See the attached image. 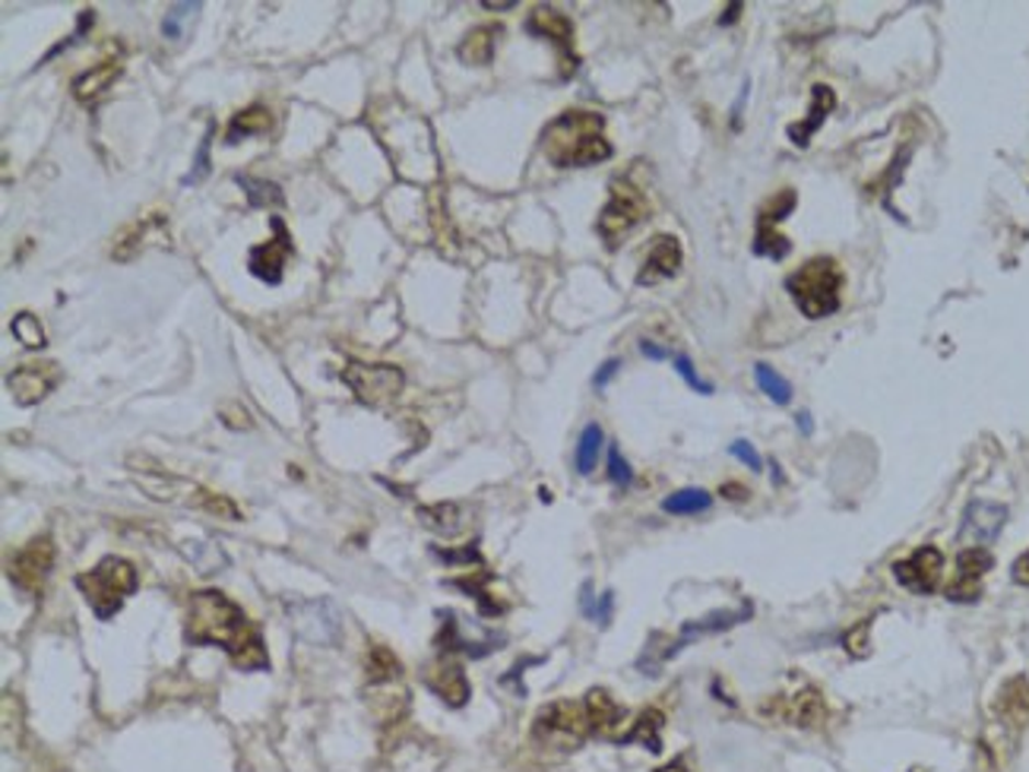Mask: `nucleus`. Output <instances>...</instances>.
Masks as SVG:
<instances>
[{
    "label": "nucleus",
    "mask_w": 1029,
    "mask_h": 772,
    "mask_svg": "<svg viewBox=\"0 0 1029 772\" xmlns=\"http://www.w3.org/2000/svg\"><path fill=\"white\" fill-rule=\"evenodd\" d=\"M723 495L728 497V500H732V497H735V500H745V497H748V491H745L742 485H725Z\"/></svg>",
    "instance_id": "nucleus-44"
},
{
    "label": "nucleus",
    "mask_w": 1029,
    "mask_h": 772,
    "mask_svg": "<svg viewBox=\"0 0 1029 772\" xmlns=\"http://www.w3.org/2000/svg\"><path fill=\"white\" fill-rule=\"evenodd\" d=\"M834 109H836V92L830 89V86L817 83L814 89H811V111H807V117L805 121H799V124H789V130H785V134H789V139H792L799 149H805L807 143H811V137L824 127V121L834 114Z\"/></svg>",
    "instance_id": "nucleus-20"
},
{
    "label": "nucleus",
    "mask_w": 1029,
    "mask_h": 772,
    "mask_svg": "<svg viewBox=\"0 0 1029 772\" xmlns=\"http://www.w3.org/2000/svg\"><path fill=\"white\" fill-rule=\"evenodd\" d=\"M184 636L194 646L225 649L228 659L241 671L270 668V656L263 649V639L257 634L253 621L245 614V608L235 605L219 589H200L191 595Z\"/></svg>",
    "instance_id": "nucleus-1"
},
{
    "label": "nucleus",
    "mask_w": 1029,
    "mask_h": 772,
    "mask_svg": "<svg viewBox=\"0 0 1029 772\" xmlns=\"http://www.w3.org/2000/svg\"><path fill=\"white\" fill-rule=\"evenodd\" d=\"M728 453H732L735 459H742L745 466H751L754 472H760V466H764V463H760V456H757V450H754L748 441H735L732 446H728Z\"/></svg>",
    "instance_id": "nucleus-40"
},
{
    "label": "nucleus",
    "mask_w": 1029,
    "mask_h": 772,
    "mask_svg": "<svg viewBox=\"0 0 1029 772\" xmlns=\"http://www.w3.org/2000/svg\"><path fill=\"white\" fill-rule=\"evenodd\" d=\"M418 516H421V523L431 525L434 532H444V535H456L460 529H463V513H460V507L456 503H438V507H421L418 510Z\"/></svg>",
    "instance_id": "nucleus-32"
},
{
    "label": "nucleus",
    "mask_w": 1029,
    "mask_h": 772,
    "mask_svg": "<svg viewBox=\"0 0 1029 772\" xmlns=\"http://www.w3.org/2000/svg\"><path fill=\"white\" fill-rule=\"evenodd\" d=\"M213 130H216V124H210V127H206V137L200 139V149H196L194 166H191V171L181 178V184H184V188L200 184V181L210 174V146H213Z\"/></svg>",
    "instance_id": "nucleus-35"
},
{
    "label": "nucleus",
    "mask_w": 1029,
    "mask_h": 772,
    "mask_svg": "<svg viewBox=\"0 0 1029 772\" xmlns=\"http://www.w3.org/2000/svg\"><path fill=\"white\" fill-rule=\"evenodd\" d=\"M292 627H295V634L314 646H333L342 636V614L330 599H317V602H305V605L295 608Z\"/></svg>",
    "instance_id": "nucleus-9"
},
{
    "label": "nucleus",
    "mask_w": 1029,
    "mask_h": 772,
    "mask_svg": "<svg viewBox=\"0 0 1029 772\" xmlns=\"http://www.w3.org/2000/svg\"><path fill=\"white\" fill-rule=\"evenodd\" d=\"M659 731H663V713H659V709H643L641 718L634 722V728L618 738V745H643L646 750L659 753V750H663Z\"/></svg>",
    "instance_id": "nucleus-26"
},
{
    "label": "nucleus",
    "mask_w": 1029,
    "mask_h": 772,
    "mask_svg": "<svg viewBox=\"0 0 1029 772\" xmlns=\"http://www.w3.org/2000/svg\"><path fill=\"white\" fill-rule=\"evenodd\" d=\"M77 586L99 621H112L124 608V599L137 589V570L124 557H105L92 570L77 577Z\"/></svg>",
    "instance_id": "nucleus-4"
},
{
    "label": "nucleus",
    "mask_w": 1029,
    "mask_h": 772,
    "mask_svg": "<svg viewBox=\"0 0 1029 772\" xmlns=\"http://www.w3.org/2000/svg\"><path fill=\"white\" fill-rule=\"evenodd\" d=\"M754 257H767V260H785L789 257V238L785 235H779L777 225H767V222H757V231H754Z\"/></svg>",
    "instance_id": "nucleus-27"
},
{
    "label": "nucleus",
    "mask_w": 1029,
    "mask_h": 772,
    "mask_svg": "<svg viewBox=\"0 0 1029 772\" xmlns=\"http://www.w3.org/2000/svg\"><path fill=\"white\" fill-rule=\"evenodd\" d=\"M589 735H592V728H589L586 706L574 703V700L549 703L532 725V738L539 745L557 747V750H577Z\"/></svg>",
    "instance_id": "nucleus-6"
},
{
    "label": "nucleus",
    "mask_w": 1029,
    "mask_h": 772,
    "mask_svg": "<svg viewBox=\"0 0 1029 772\" xmlns=\"http://www.w3.org/2000/svg\"><path fill=\"white\" fill-rule=\"evenodd\" d=\"M785 292L807 320H824L839 310L843 270L834 257H814L785 279Z\"/></svg>",
    "instance_id": "nucleus-3"
},
{
    "label": "nucleus",
    "mask_w": 1029,
    "mask_h": 772,
    "mask_svg": "<svg viewBox=\"0 0 1029 772\" xmlns=\"http://www.w3.org/2000/svg\"><path fill=\"white\" fill-rule=\"evenodd\" d=\"M584 706H586V716H589V728H592V735L618 738V735H614V728H618V725H624V709L614 703L609 690L592 688L589 693H586Z\"/></svg>",
    "instance_id": "nucleus-21"
},
{
    "label": "nucleus",
    "mask_w": 1029,
    "mask_h": 772,
    "mask_svg": "<svg viewBox=\"0 0 1029 772\" xmlns=\"http://www.w3.org/2000/svg\"><path fill=\"white\" fill-rule=\"evenodd\" d=\"M612 611H614V592H602V595L596 599V611H592V617H589V621H596L599 627H609V624H612Z\"/></svg>",
    "instance_id": "nucleus-39"
},
{
    "label": "nucleus",
    "mask_w": 1029,
    "mask_h": 772,
    "mask_svg": "<svg viewBox=\"0 0 1029 772\" xmlns=\"http://www.w3.org/2000/svg\"><path fill=\"white\" fill-rule=\"evenodd\" d=\"M238 184L245 188V196H248V203L251 206H282V191H279V184H270V181H257V178H238Z\"/></svg>",
    "instance_id": "nucleus-34"
},
{
    "label": "nucleus",
    "mask_w": 1029,
    "mask_h": 772,
    "mask_svg": "<svg viewBox=\"0 0 1029 772\" xmlns=\"http://www.w3.org/2000/svg\"><path fill=\"white\" fill-rule=\"evenodd\" d=\"M941 570H945V554L935 545H921L916 554H909L906 560L893 564V577L903 589L916 592V595H931L941 586Z\"/></svg>",
    "instance_id": "nucleus-10"
},
{
    "label": "nucleus",
    "mask_w": 1029,
    "mask_h": 772,
    "mask_svg": "<svg viewBox=\"0 0 1029 772\" xmlns=\"http://www.w3.org/2000/svg\"><path fill=\"white\" fill-rule=\"evenodd\" d=\"M811 428H814V424H811V415H799V431H802V434H811Z\"/></svg>",
    "instance_id": "nucleus-46"
},
{
    "label": "nucleus",
    "mask_w": 1029,
    "mask_h": 772,
    "mask_svg": "<svg viewBox=\"0 0 1029 772\" xmlns=\"http://www.w3.org/2000/svg\"><path fill=\"white\" fill-rule=\"evenodd\" d=\"M273 231H276V238L273 241H267V245H257L251 250V257H248V266H251V273L260 282H267V285H279L282 282V266H285V260H289V253H292V238H289V231H285V222L273 216Z\"/></svg>",
    "instance_id": "nucleus-17"
},
{
    "label": "nucleus",
    "mask_w": 1029,
    "mask_h": 772,
    "mask_svg": "<svg viewBox=\"0 0 1029 772\" xmlns=\"http://www.w3.org/2000/svg\"><path fill=\"white\" fill-rule=\"evenodd\" d=\"M364 671H368L371 684H384V681L399 678V659L389 652L387 646H371L368 659H364Z\"/></svg>",
    "instance_id": "nucleus-31"
},
{
    "label": "nucleus",
    "mask_w": 1029,
    "mask_h": 772,
    "mask_svg": "<svg viewBox=\"0 0 1029 772\" xmlns=\"http://www.w3.org/2000/svg\"><path fill=\"white\" fill-rule=\"evenodd\" d=\"M995 713L1002 716L1004 725H1014V728H1024L1029 718V684L1027 678H1014L1007 681L1004 690L998 693V703H995Z\"/></svg>",
    "instance_id": "nucleus-23"
},
{
    "label": "nucleus",
    "mask_w": 1029,
    "mask_h": 772,
    "mask_svg": "<svg viewBox=\"0 0 1029 772\" xmlns=\"http://www.w3.org/2000/svg\"><path fill=\"white\" fill-rule=\"evenodd\" d=\"M529 35H539V38H549L552 45H557V52L564 57V77H570L577 70V55H574V23L557 13L552 7H539L532 10L527 20Z\"/></svg>",
    "instance_id": "nucleus-14"
},
{
    "label": "nucleus",
    "mask_w": 1029,
    "mask_h": 772,
    "mask_svg": "<svg viewBox=\"0 0 1029 772\" xmlns=\"http://www.w3.org/2000/svg\"><path fill=\"white\" fill-rule=\"evenodd\" d=\"M641 352H643V355H646V359H653V361H666V359H668V349H663V345H656V342H649V339H643V342H641Z\"/></svg>",
    "instance_id": "nucleus-43"
},
{
    "label": "nucleus",
    "mask_w": 1029,
    "mask_h": 772,
    "mask_svg": "<svg viewBox=\"0 0 1029 772\" xmlns=\"http://www.w3.org/2000/svg\"><path fill=\"white\" fill-rule=\"evenodd\" d=\"M13 336H16L26 349H45V345H48L45 327H42L32 314H26V310L13 317Z\"/></svg>",
    "instance_id": "nucleus-33"
},
{
    "label": "nucleus",
    "mask_w": 1029,
    "mask_h": 772,
    "mask_svg": "<svg viewBox=\"0 0 1029 772\" xmlns=\"http://www.w3.org/2000/svg\"><path fill=\"white\" fill-rule=\"evenodd\" d=\"M646 216H649L646 196H643L634 184H627L624 178H614L609 203L602 206L599 222H596V231H599V238L606 241V248L614 250Z\"/></svg>",
    "instance_id": "nucleus-5"
},
{
    "label": "nucleus",
    "mask_w": 1029,
    "mask_h": 772,
    "mask_svg": "<svg viewBox=\"0 0 1029 772\" xmlns=\"http://www.w3.org/2000/svg\"><path fill=\"white\" fill-rule=\"evenodd\" d=\"M60 381V371H57V364H20L10 377H7V386H10V393H13V399H16V406H35V402H42L52 389Z\"/></svg>",
    "instance_id": "nucleus-16"
},
{
    "label": "nucleus",
    "mask_w": 1029,
    "mask_h": 772,
    "mask_svg": "<svg viewBox=\"0 0 1029 772\" xmlns=\"http://www.w3.org/2000/svg\"><path fill=\"white\" fill-rule=\"evenodd\" d=\"M339 377H342V384L355 393V399L364 402V406H371V409H384L387 402H393V399L403 393V386H406L403 371L393 367V364H362V361H349V364L339 371Z\"/></svg>",
    "instance_id": "nucleus-7"
},
{
    "label": "nucleus",
    "mask_w": 1029,
    "mask_h": 772,
    "mask_svg": "<svg viewBox=\"0 0 1029 772\" xmlns=\"http://www.w3.org/2000/svg\"><path fill=\"white\" fill-rule=\"evenodd\" d=\"M609 478H612V485H618V488H627V485L634 481V472H631L627 459L621 456L618 446H609Z\"/></svg>",
    "instance_id": "nucleus-37"
},
{
    "label": "nucleus",
    "mask_w": 1029,
    "mask_h": 772,
    "mask_svg": "<svg viewBox=\"0 0 1029 772\" xmlns=\"http://www.w3.org/2000/svg\"><path fill=\"white\" fill-rule=\"evenodd\" d=\"M681 270V245L671 235H659L656 245L649 248L643 270L637 273V285H656L663 279H671Z\"/></svg>",
    "instance_id": "nucleus-19"
},
{
    "label": "nucleus",
    "mask_w": 1029,
    "mask_h": 772,
    "mask_svg": "<svg viewBox=\"0 0 1029 772\" xmlns=\"http://www.w3.org/2000/svg\"><path fill=\"white\" fill-rule=\"evenodd\" d=\"M542 152L555 168H589L612 156L606 117L596 111H564L542 130Z\"/></svg>",
    "instance_id": "nucleus-2"
},
{
    "label": "nucleus",
    "mask_w": 1029,
    "mask_h": 772,
    "mask_svg": "<svg viewBox=\"0 0 1029 772\" xmlns=\"http://www.w3.org/2000/svg\"><path fill=\"white\" fill-rule=\"evenodd\" d=\"M764 716L785 722V725H799V728H817L827 718V706H824V696L817 690L807 688L799 690V693L773 696L764 706Z\"/></svg>",
    "instance_id": "nucleus-12"
},
{
    "label": "nucleus",
    "mask_w": 1029,
    "mask_h": 772,
    "mask_svg": "<svg viewBox=\"0 0 1029 772\" xmlns=\"http://www.w3.org/2000/svg\"><path fill=\"white\" fill-rule=\"evenodd\" d=\"M675 371H678V374L685 377V384L691 386L694 393H700V396H710V393H713V384L697 374L694 361L688 359V355H675Z\"/></svg>",
    "instance_id": "nucleus-36"
},
{
    "label": "nucleus",
    "mask_w": 1029,
    "mask_h": 772,
    "mask_svg": "<svg viewBox=\"0 0 1029 772\" xmlns=\"http://www.w3.org/2000/svg\"><path fill=\"white\" fill-rule=\"evenodd\" d=\"M602 443H606L602 428H599V424H586L580 441H577V456H574V466H577L580 475H589V472L596 469L599 453H602Z\"/></svg>",
    "instance_id": "nucleus-29"
},
{
    "label": "nucleus",
    "mask_w": 1029,
    "mask_h": 772,
    "mask_svg": "<svg viewBox=\"0 0 1029 772\" xmlns=\"http://www.w3.org/2000/svg\"><path fill=\"white\" fill-rule=\"evenodd\" d=\"M482 7H485V10H513V7H517V0H504V3H495V0H485Z\"/></svg>",
    "instance_id": "nucleus-45"
},
{
    "label": "nucleus",
    "mask_w": 1029,
    "mask_h": 772,
    "mask_svg": "<svg viewBox=\"0 0 1029 772\" xmlns=\"http://www.w3.org/2000/svg\"><path fill=\"white\" fill-rule=\"evenodd\" d=\"M52 567H55V545H52L48 535H38V538L29 542L26 548H20V552L13 554V560H10V579H13V586H16L20 592H26V595H42L45 579L52 574Z\"/></svg>",
    "instance_id": "nucleus-8"
},
{
    "label": "nucleus",
    "mask_w": 1029,
    "mask_h": 772,
    "mask_svg": "<svg viewBox=\"0 0 1029 772\" xmlns=\"http://www.w3.org/2000/svg\"><path fill=\"white\" fill-rule=\"evenodd\" d=\"M995 567V557L988 548H963L957 557V574L947 582L950 602H979L982 579Z\"/></svg>",
    "instance_id": "nucleus-13"
},
{
    "label": "nucleus",
    "mask_w": 1029,
    "mask_h": 772,
    "mask_svg": "<svg viewBox=\"0 0 1029 772\" xmlns=\"http://www.w3.org/2000/svg\"><path fill=\"white\" fill-rule=\"evenodd\" d=\"M754 381L760 386V393H767L770 402H777V406H789L792 402V386L770 364H754Z\"/></svg>",
    "instance_id": "nucleus-30"
},
{
    "label": "nucleus",
    "mask_w": 1029,
    "mask_h": 772,
    "mask_svg": "<svg viewBox=\"0 0 1029 772\" xmlns=\"http://www.w3.org/2000/svg\"><path fill=\"white\" fill-rule=\"evenodd\" d=\"M1010 577L1017 586H1027L1029 589V552L1020 554L1017 560H1014V570H1010Z\"/></svg>",
    "instance_id": "nucleus-42"
},
{
    "label": "nucleus",
    "mask_w": 1029,
    "mask_h": 772,
    "mask_svg": "<svg viewBox=\"0 0 1029 772\" xmlns=\"http://www.w3.org/2000/svg\"><path fill=\"white\" fill-rule=\"evenodd\" d=\"M196 3H174L168 7L166 23H162V35L166 38H181V23L188 20V13H194Z\"/></svg>",
    "instance_id": "nucleus-38"
},
{
    "label": "nucleus",
    "mask_w": 1029,
    "mask_h": 772,
    "mask_svg": "<svg viewBox=\"0 0 1029 772\" xmlns=\"http://www.w3.org/2000/svg\"><path fill=\"white\" fill-rule=\"evenodd\" d=\"M498 35H501V26L473 29V32L460 42L456 55H460L463 64H470V67H485V64H491V57H495Z\"/></svg>",
    "instance_id": "nucleus-25"
},
{
    "label": "nucleus",
    "mask_w": 1029,
    "mask_h": 772,
    "mask_svg": "<svg viewBox=\"0 0 1029 772\" xmlns=\"http://www.w3.org/2000/svg\"><path fill=\"white\" fill-rule=\"evenodd\" d=\"M656 772H688V767H685L681 760H675V763H668V767H663V770Z\"/></svg>",
    "instance_id": "nucleus-48"
},
{
    "label": "nucleus",
    "mask_w": 1029,
    "mask_h": 772,
    "mask_svg": "<svg viewBox=\"0 0 1029 772\" xmlns=\"http://www.w3.org/2000/svg\"><path fill=\"white\" fill-rule=\"evenodd\" d=\"M738 10H742V3H732V7H728V10H725V16L723 20H720V23H732V20H735V16H738Z\"/></svg>",
    "instance_id": "nucleus-47"
},
{
    "label": "nucleus",
    "mask_w": 1029,
    "mask_h": 772,
    "mask_svg": "<svg viewBox=\"0 0 1029 772\" xmlns=\"http://www.w3.org/2000/svg\"><path fill=\"white\" fill-rule=\"evenodd\" d=\"M710 503H713V497L706 495L703 488H681V491H675V495H668L663 500V510L671 513V516H694V513L710 510Z\"/></svg>",
    "instance_id": "nucleus-28"
},
{
    "label": "nucleus",
    "mask_w": 1029,
    "mask_h": 772,
    "mask_svg": "<svg viewBox=\"0 0 1029 772\" xmlns=\"http://www.w3.org/2000/svg\"><path fill=\"white\" fill-rule=\"evenodd\" d=\"M117 77H121V60H102V64H95L92 70H86V73H80V77L74 80V95H77V102H95L99 95H105V92L117 83Z\"/></svg>",
    "instance_id": "nucleus-22"
},
{
    "label": "nucleus",
    "mask_w": 1029,
    "mask_h": 772,
    "mask_svg": "<svg viewBox=\"0 0 1029 772\" xmlns=\"http://www.w3.org/2000/svg\"><path fill=\"white\" fill-rule=\"evenodd\" d=\"M754 614L751 602H745V605L738 608V611H732V608H723V611H710V614H703V617H694V621H688L685 627H681V634L678 639H671V646H668L666 652H663V662L671 659L675 652H681L688 643H694L700 636H710V634H723L728 627H735V624H742V621H748Z\"/></svg>",
    "instance_id": "nucleus-15"
},
{
    "label": "nucleus",
    "mask_w": 1029,
    "mask_h": 772,
    "mask_svg": "<svg viewBox=\"0 0 1029 772\" xmlns=\"http://www.w3.org/2000/svg\"><path fill=\"white\" fill-rule=\"evenodd\" d=\"M1004 523H1007V507L995 503V500H973L963 513V523H960V535L957 542L963 548H985L992 545L998 535H1002Z\"/></svg>",
    "instance_id": "nucleus-11"
},
{
    "label": "nucleus",
    "mask_w": 1029,
    "mask_h": 772,
    "mask_svg": "<svg viewBox=\"0 0 1029 772\" xmlns=\"http://www.w3.org/2000/svg\"><path fill=\"white\" fill-rule=\"evenodd\" d=\"M618 367H621V359L606 361V364H602V367L596 371V377H592V386H596V389H602V386L609 384L614 374H618Z\"/></svg>",
    "instance_id": "nucleus-41"
},
{
    "label": "nucleus",
    "mask_w": 1029,
    "mask_h": 772,
    "mask_svg": "<svg viewBox=\"0 0 1029 772\" xmlns=\"http://www.w3.org/2000/svg\"><path fill=\"white\" fill-rule=\"evenodd\" d=\"M270 130H273V111L263 109V105H251V109L238 111V114L231 117L225 143L235 146V143H241V139L263 137V134H270Z\"/></svg>",
    "instance_id": "nucleus-24"
},
{
    "label": "nucleus",
    "mask_w": 1029,
    "mask_h": 772,
    "mask_svg": "<svg viewBox=\"0 0 1029 772\" xmlns=\"http://www.w3.org/2000/svg\"><path fill=\"white\" fill-rule=\"evenodd\" d=\"M425 684H428L431 693H438L446 706H453V709L466 706V703H470V693H473L463 665L450 662V659H438V662L428 665V668H425Z\"/></svg>",
    "instance_id": "nucleus-18"
}]
</instances>
